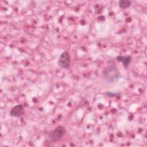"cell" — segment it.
<instances>
[{"label":"cell","mask_w":147,"mask_h":147,"mask_svg":"<svg viewBox=\"0 0 147 147\" xmlns=\"http://www.w3.org/2000/svg\"><path fill=\"white\" fill-rule=\"evenodd\" d=\"M103 75L107 82L113 83L119 79L120 73L115 66L110 65L105 69L103 72Z\"/></svg>","instance_id":"1"},{"label":"cell","mask_w":147,"mask_h":147,"mask_svg":"<svg viewBox=\"0 0 147 147\" xmlns=\"http://www.w3.org/2000/svg\"><path fill=\"white\" fill-rule=\"evenodd\" d=\"M65 129L63 126H57L48 135V138L51 142H56L60 140L65 134Z\"/></svg>","instance_id":"2"},{"label":"cell","mask_w":147,"mask_h":147,"mask_svg":"<svg viewBox=\"0 0 147 147\" xmlns=\"http://www.w3.org/2000/svg\"><path fill=\"white\" fill-rule=\"evenodd\" d=\"M70 55L67 51L63 52L58 60V65L64 69H68L70 67Z\"/></svg>","instance_id":"3"},{"label":"cell","mask_w":147,"mask_h":147,"mask_svg":"<svg viewBox=\"0 0 147 147\" xmlns=\"http://www.w3.org/2000/svg\"><path fill=\"white\" fill-rule=\"evenodd\" d=\"M25 113L24 106L21 105H17L14 106L10 111V115L13 117H20Z\"/></svg>","instance_id":"4"},{"label":"cell","mask_w":147,"mask_h":147,"mask_svg":"<svg viewBox=\"0 0 147 147\" xmlns=\"http://www.w3.org/2000/svg\"><path fill=\"white\" fill-rule=\"evenodd\" d=\"M131 57L130 56H121L119 55L116 57V60L118 62H122L123 63V65L125 68L127 69L129 64L131 61Z\"/></svg>","instance_id":"5"},{"label":"cell","mask_w":147,"mask_h":147,"mask_svg":"<svg viewBox=\"0 0 147 147\" xmlns=\"http://www.w3.org/2000/svg\"><path fill=\"white\" fill-rule=\"evenodd\" d=\"M131 2L129 0H121L118 2L119 7L121 9H126L130 7Z\"/></svg>","instance_id":"6"}]
</instances>
